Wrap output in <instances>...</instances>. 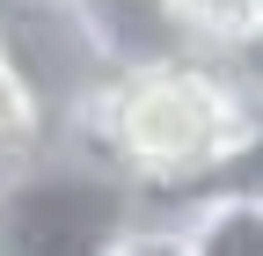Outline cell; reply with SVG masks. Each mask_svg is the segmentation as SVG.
Returning a JSON list of instances; mask_svg holds the SVG:
<instances>
[{
  "label": "cell",
  "instance_id": "8",
  "mask_svg": "<svg viewBox=\"0 0 263 256\" xmlns=\"http://www.w3.org/2000/svg\"><path fill=\"white\" fill-rule=\"evenodd\" d=\"M205 198H249V205H263V117H256V132H249V147H241L234 161L219 169V183L205 190Z\"/></svg>",
  "mask_w": 263,
  "mask_h": 256
},
{
  "label": "cell",
  "instance_id": "1",
  "mask_svg": "<svg viewBox=\"0 0 263 256\" xmlns=\"http://www.w3.org/2000/svg\"><path fill=\"white\" fill-rule=\"evenodd\" d=\"M256 117L263 110L249 103V88L227 59L183 51V59H154V66H124V81L103 95V110L59 139L95 147L146 198L183 205L219 183V169L249 147Z\"/></svg>",
  "mask_w": 263,
  "mask_h": 256
},
{
  "label": "cell",
  "instance_id": "9",
  "mask_svg": "<svg viewBox=\"0 0 263 256\" xmlns=\"http://www.w3.org/2000/svg\"><path fill=\"white\" fill-rule=\"evenodd\" d=\"M227 66L241 74V88H249V103L263 110V29H256V37H249V44H241L234 59H227Z\"/></svg>",
  "mask_w": 263,
  "mask_h": 256
},
{
  "label": "cell",
  "instance_id": "7",
  "mask_svg": "<svg viewBox=\"0 0 263 256\" xmlns=\"http://www.w3.org/2000/svg\"><path fill=\"white\" fill-rule=\"evenodd\" d=\"M110 256H197V242H190V205H161V198H146L139 227H132Z\"/></svg>",
  "mask_w": 263,
  "mask_h": 256
},
{
  "label": "cell",
  "instance_id": "4",
  "mask_svg": "<svg viewBox=\"0 0 263 256\" xmlns=\"http://www.w3.org/2000/svg\"><path fill=\"white\" fill-rule=\"evenodd\" d=\"M168 15H176L183 44H190L197 59H234L256 29H263L256 0H168Z\"/></svg>",
  "mask_w": 263,
  "mask_h": 256
},
{
  "label": "cell",
  "instance_id": "6",
  "mask_svg": "<svg viewBox=\"0 0 263 256\" xmlns=\"http://www.w3.org/2000/svg\"><path fill=\"white\" fill-rule=\"evenodd\" d=\"M44 139H51V124H44V110H37V95H29L22 74L0 59V183H8L22 161H37Z\"/></svg>",
  "mask_w": 263,
  "mask_h": 256
},
{
  "label": "cell",
  "instance_id": "5",
  "mask_svg": "<svg viewBox=\"0 0 263 256\" xmlns=\"http://www.w3.org/2000/svg\"><path fill=\"white\" fill-rule=\"evenodd\" d=\"M197 256H263V205L249 198H183Z\"/></svg>",
  "mask_w": 263,
  "mask_h": 256
},
{
  "label": "cell",
  "instance_id": "3",
  "mask_svg": "<svg viewBox=\"0 0 263 256\" xmlns=\"http://www.w3.org/2000/svg\"><path fill=\"white\" fill-rule=\"evenodd\" d=\"M0 59L37 95L51 139L88 124L103 110V95L124 81L117 44L103 37V22L81 0H0Z\"/></svg>",
  "mask_w": 263,
  "mask_h": 256
},
{
  "label": "cell",
  "instance_id": "10",
  "mask_svg": "<svg viewBox=\"0 0 263 256\" xmlns=\"http://www.w3.org/2000/svg\"><path fill=\"white\" fill-rule=\"evenodd\" d=\"M256 15H263V0H256Z\"/></svg>",
  "mask_w": 263,
  "mask_h": 256
},
{
  "label": "cell",
  "instance_id": "2",
  "mask_svg": "<svg viewBox=\"0 0 263 256\" xmlns=\"http://www.w3.org/2000/svg\"><path fill=\"white\" fill-rule=\"evenodd\" d=\"M146 212V190L124 183L95 147L44 139L37 161L0 183V256H110Z\"/></svg>",
  "mask_w": 263,
  "mask_h": 256
}]
</instances>
